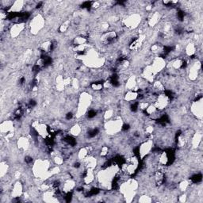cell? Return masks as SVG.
Returning <instances> with one entry per match:
<instances>
[{
  "instance_id": "d6986e66",
  "label": "cell",
  "mask_w": 203,
  "mask_h": 203,
  "mask_svg": "<svg viewBox=\"0 0 203 203\" xmlns=\"http://www.w3.org/2000/svg\"><path fill=\"white\" fill-rule=\"evenodd\" d=\"M7 169H8V166L7 164H6V163H5V162H2V163H1V168H0V170H1V176H2V177H3L5 175H6Z\"/></svg>"
},
{
  "instance_id": "cb8c5ba5",
  "label": "cell",
  "mask_w": 203,
  "mask_h": 203,
  "mask_svg": "<svg viewBox=\"0 0 203 203\" xmlns=\"http://www.w3.org/2000/svg\"><path fill=\"white\" fill-rule=\"evenodd\" d=\"M25 163H28V164H29V163H31L32 162H33V158L31 157V156H25Z\"/></svg>"
},
{
  "instance_id": "8992f818",
  "label": "cell",
  "mask_w": 203,
  "mask_h": 203,
  "mask_svg": "<svg viewBox=\"0 0 203 203\" xmlns=\"http://www.w3.org/2000/svg\"><path fill=\"white\" fill-rule=\"evenodd\" d=\"M152 67L153 68L155 71L156 73H158L159 71H162L163 68L166 66V62H165V60L163 59V57H156L154 60H153V63H152Z\"/></svg>"
},
{
  "instance_id": "44dd1931",
  "label": "cell",
  "mask_w": 203,
  "mask_h": 203,
  "mask_svg": "<svg viewBox=\"0 0 203 203\" xmlns=\"http://www.w3.org/2000/svg\"><path fill=\"white\" fill-rule=\"evenodd\" d=\"M97 114V112L96 110H94L91 109V110H89V111L87 112V118H90V119H93L94 118H95V116H96Z\"/></svg>"
},
{
  "instance_id": "e0dca14e",
  "label": "cell",
  "mask_w": 203,
  "mask_h": 203,
  "mask_svg": "<svg viewBox=\"0 0 203 203\" xmlns=\"http://www.w3.org/2000/svg\"><path fill=\"white\" fill-rule=\"evenodd\" d=\"M69 132L71 136H79L80 133L81 132V128L79 125H76L72 126L69 130Z\"/></svg>"
},
{
  "instance_id": "4fadbf2b",
  "label": "cell",
  "mask_w": 203,
  "mask_h": 203,
  "mask_svg": "<svg viewBox=\"0 0 203 203\" xmlns=\"http://www.w3.org/2000/svg\"><path fill=\"white\" fill-rule=\"evenodd\" d=\"M137 95L138 93L137 91H129L125 94V100L127 102H133V101H136L137 99Z\"/></svg>"
},
{
  "instance_id": "5bb4252c",
  "label": "cell",
  "mask_w": 203,
  "mask_h": 203,
  "mask_svg": "<svg viewBox=\"0 0 203 203\" xmlns=\"http://www.w3.org/2000/svg\"><path fill=\"white\" fill-rule=\"evenodd\" d=\"M160 18V14H158L157 12L154 13V14H152V15H151L150 18L149 19V24L151 25V26H154V25H156V24L159 22Z\"/></svg>"
},
{
  "instance_id": "5b68a950",
  "label": "cell",
  "mask_w": 203,
  "mask_h": 203,
  "mask_svg": "<svg viewBox=\"0 0 203 203\" xmlns=\"http://www.w3.org/2000/svg\"><path fill=\"white\" fill-rule=\"evenodd\" d=\"M152 149V141L151 140H149L147 141L144 142V143L138 148V151H139V157L144 158L145 156H148Z\"/></svg>"
},
{
  "instance_id": "9a60e30c",
  "label": "cell",
  "mask_w": 203,
  "mask_h": 203,
  "mask_svg": "<svg viewBox=\"0 0 203 203\" xmlns=\"http://www.w3.org/2000/svg\"><path fill=\"white\" fill-rule=\"evenodd\" d=\"M195 50L196 48L193 43L188 44V45L187 46V49H186V53L189 56H193L195 54Z\"/></svg>"
},
{
  "instance_id": "d4e9b609",
  "label": "cell",
  "mask_w": 203,
  "mask_h": 203,
  "mask_svg": "<svg viewBox=\"0 0 203 203\" xmlns=\"http://www.w3.org/2000/svg\"><path fill=\"white\" fill-rule=\"evenodd\" d=\"M65 118L66 120H67V121H70V120H71L73 118V114L71 112H68L67 114L65 115Z\"/></svg>"
},
{
  "instance_id": "6da1fadb",
  "label": "cell",
  "mask_w": 203,
  "mask_h": 203,
  "mask_svg": "<svg viewBox=\"0 0 203 203\" xmlns=\"http://www.w3.org/2000/svg\"><path fill=\"white\" fill-rule=\"evenodd\" d=\"M44 18L41 15H37L33 18V20L30 22V30L31 33H37L44 26Z\"/></svg>"
},
{
  "instance_id": "7c38bea8",
  "label": "cell",
  "mask_w": 203,
  "mask_h": 203,
  "mask_svg": "<svg viewBox=\"0 0 203 203\" xmlns=\"http://www.w3.org/2000/svg\"><path fill=\"white\" fill-rule=\"evenodd\" d=\"M87 37L83 36V35H80V36L76 37V38H74V40H73L72 44L73 45L76 47V46H79V45H86L87 43Z\"/></svg>"
},
{
  "instance_id": "603a6c76",
  "label": "cell",
  "mask_w": 203,
  "mask_h": 203,
  "mask_svg": "<svg viewBox=\"0 0 203 203\" xmlns=\"http://www.w3.org/2000/svg\"><path fill=\"white\" fill-rule=\"evenodd\" d=\"M130 129V125H129V124H123L122 126V131H125V132H126V131H128L129 129Z\"/></svg>"
},
{
  "instance_id": "2e32d148",
  "label": "cell",
  "mask_w": 203,
  "mask_h": 203,
  "mask_svg": "<svg viewBox=\"0 0 203 203\" xmlns=\"http://www.w3.org/2000/svg\"><path fill=\"white\" fill-rule=\"evenodd\" d=\"M91 87L93 89V90H94V91H99L104 88L103 83L102 81L94 82V83H92V84H91Z\"/></svg>"
},
{
  "instance_id": "52a82bcc",
  "label": "cell",
  "mask_w": 203,
  "mask_h": 203,
  "mask_svg": "<svg viewBox=\"0 0 203 203\" xmlns=\"http://www.w3.org/2000/svg\"><path fill=\"white\" fill-rule=\"evenodd\" d=\"M140 21V17L137 15H133L129 16L128 18H126V19L124 21V22H125V25L128 26V27L133 28L135 27V26H137Z\"/></svg>"
},
{
  "instance_id": "ffe728a7",
  "label": "cell",
  "mask_w": 203,
  "mask_h": 203,
  "mask_svg": "<svg viewBox=\"0 0 203 203\" xmlns=\"http://www.w3.org/2000/svg\"><path fill=\"white\" fill-rule=\"evenodd\" d=\"M69 25H70V22H69V21H66V22H64L60 25L59 30H60V32H61V33L66 32V31L67 30V29L69 28Z\"/></svg>"
},
{
  "instance_id": "484cf974",
  "label": "cell",
  "mask_w": 203,
  "mask_h": 203,
  "mask_svg": "<svg viewBox=\"0 0 203 203\" xmlns=\"http://www.w3.org/2000/svg\"><path fill=\"white\" fill-rule=\"evenodd\" d=\"M193 139V143H194V142H196V140H195V138H192ZM199 141H200V139H198V141H197V144L195 143V147L196 146H197V147H198V144H199Z\"/></svg>"
},
{
  "instance_id": "277c9868",
  "label": "cell",
  "mask_w": 203,
  "mask_h": 203,
  "mask_svg": "<svg viewBox=\"0 0 203 203\" xmlns=\"http://www.w3.org/2000/svg\"><path fill=\"white\" fill-rule=\"evenodd\" d=\"M117 38H118V34L115 31H108L102 35L101 41L103 45H110L115 41Z\"/></svg>"
},
{
  "instance_id": "30bf717a",
  "label": "cell",
  "mask_w": 203,
  "mask_h": 203,
  "mask_svg": "<svg viewBox=\"0 0 203 203\" xmlns=\"http://www.w3.org/2000/svg\"><path fill=\"white\" fill-rule=\"evenodd\" d=\"M22 186L20 183H16L14 185V187L12 189V192L11 194L15 198H20V196L22 195Z\"/></svg>"
},
{
  "instance_id": "ac0fdd59",
  "label": "cell",
  "mask_w": 203,
  "mask_h": 203,
  "mask_svg": "<svg viewBox=\"0 0 203 203\" xmlns=\"http://www.w3.org/2000/svg\"><path fill=\"white\" fill-rule=\"evenodd\" d=\"M202 179V175L201 173H198V174H195L190 178V181L192 182L193 183H199L201 182Z\"/></svg>"
},
{
  "instance_id": "ba28073f",
  "label": "cell",
  "mask_w": 203,
  "mask_h": 203,
  "mask_svg": "<svg viewBox=\"0 0 203 203\" xmlns=\"http://www.w3.org/2000/svg\"><path fill=\"white\" fill-rule=\"evenodd\" d=\"M155 179V183L157 186H161L162 184H163V183L165 182V175L163 172V171L161 170H158L155 172L154 175Z\"/></svg>"
},
{
  "instance_id": "8fae6325",
  "label": "cell",
  "mask_w": 203,
  "mask_h": 203,
  "mask_svg": "<svg viewBox=\"0 0 203 203\" xmlns=\"http://www.w3.org/2000/svg\"><path fill=\"white\" fill-rule=\"evenodd\" d=\"M18 148L22 150H27L29 147V140L28 138L22 136L20 139H18Z\"/></svg>"
},
{
  "instance_id": "7a4b0ae2",
  "label": "cell",
  "mask_w": 203,
  "mask_h": 203,
  "mask_svg": "<svg viewBox=\"0 0 203 203\" xmlns=\"http://www.w3.org/2000/svg\"><path fill=\"white\" fill-rule=\"evenodd\" d=\"M169 102H170V99H169L168 97L166 96L164 94H161L160 95H158L153 105L155 106V107L158 110L161 111L167 107Z\"/></svg>"
},
{
  "instance_id": "3957f363",
  "label": "cell",
  "mask_w": 203,
  "mask_h": 203,
  "mask_svg": "<svg viewBox=\"0 0 203 203\" xmlns=\"http://www.w3.org/2000/svg\"><path fill=\"white\" fill-rule=\"evenodd\" d=\"M1 132L6 137H11L14 134V124L11 121H5L1 124Z\"/></svg>"
},
{
  "instance_id": "7402d4cb",
  "label": "cell",
  "mask_w": 203,
  "mask_h": 203,
  "mask_svg": "<svg viewBox=\"0 0 203 203\" xmlns=\"http://www.w3.org/2000/svg\"><path fill=\"white\" fill-rule=\"evenodd\" d=\"M151 201H152V199L147 196H142L141 198H139L140 202H149Z\"/></svg>"
},
{
  "instance_id": "9c48e42d",
  "label": "cell",
  "mask_w": 203,
  "mask_h": 203,
  "mask_svg": "<svg viewBox=\"0 0 203 203\" xmlns=\"http://www.w3.org/2000/svg\"><path fill=\"white\" fill-rule=\"evenodd\" d=\"M24 29V23L21 24H15L13 25L12 28L11 29V36L13 37H16L18 35L20 34V33Z\"/></svg>"
}]
</instances>
